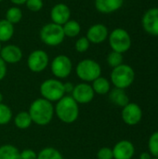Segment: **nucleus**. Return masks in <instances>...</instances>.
I'll return each mask as SVG.
<instances>
[{"instance_id": "5", "label": "nucleus", "mask_w": 158, "mask_h": 159, "mask_svg": "<svg viewBox=\"0 0 158 159\" xmlns=\"http://www.w3.org/2000/svg\"><path fill=\"white\" fill-rule=\"evenodd\" d=\"M39 35L41 41L49 47H57L61 45L65 38L62 26L54 22L45 24L41 28Z\"/></svg>"}, {"instance_id": "19", "label": "nucleus", "mask_w": 158, "mask_h": 159, "mask_svg": "<svg viewBox=\"0 0 158 159\" xmlns=\"http://www.w3.org/2000/svg\"><path fill=\"white\" fill-rule=\"evenodd\" d=\"M14 25L6 19L0 20V42H7L14 35Z\"/></svg>"}, {"instance_id": "11", "label": "nucleus", "mask_w": 158, "mask_h": 159, "mask_svg": "<svg viewBox=\"0 0 158 159\" xmlns=\"http://www.w3.org/2000/svg\"><path fill=\"white\" fill-rule=\"evenodd\" d=\"M71 94H72L71 96L73 97V99L77 103H81V104L89 103L95 96V93L91 85L86 82L75 85Z\"/></svg>"}, {"instance_id": "10", "label": "nucleus", "mask_w": 158, "mask_h": 159, "mask_svg": "<svg viewBox=\"0 0 158 159\" xmlns=\"http://www.w3.org/2000/svg\"><path fill=\"white\" fill-rule=\"evenodd\" d=\"M121 116L125 124L129 126H136L142 118V110L139 104L135 102H129L123 107Z\"/></svg>"}, {"instance_id": "13", "label": "nucleus", "mask_w": 158, "mask_h": 159, "mask_svg": "<svg viewBox=\"0 0 158 159\" xmlns=\"http://www.w3.org/2000/svg\"><path fill=\"white\" fill-rule=\"evenodd\" d=\"M51 22L59 25H63L71 20V9L64 3H58L54 5L50 10Z\"/></svg>"}, {"instance_id": "38", "label": "nucleus", "mask_w": 158, "mask_h": 159, "mask_svg": "<svg viewBox=\"0 0 158 159\" xmlns=\"http://www.w3.org/2000/svg\"><path fill=\"white\" fill-rule=\"evenodd\" d=\"M1 48H2V44H1V42H0V51H1Z\"/></svg>"}, {"instance_id": "36", "label": "nucleus", "mask_w": 158, "mask_h": 159, "mask_svg": "<svg viewBox=\"0 0 158 159\" xmlns=\"http://www.w3.org/2000/svg\"><path fill=\"white\" fill-rule=\"evenodd\" d=\"M12 4H14L15 6H21L23 4L26 3L27 0H9Z\"/></svg>"}, {"instance_id": "34", "label": "nucleus", "mask_w": 158, "mask_h": 159, "mask_svg": "<svg viewBox=\"0 0 158 159\" xmlns=\"http://www.w3.org/2000/svg\"><path fill=\"white\" fill-rule=\"evenodd\" d=\"M63 87H64L65 93H72L74 90V85L71 82H66V83H63Z\"/></svg>"}, {"instance_id": "22", "label": "nucleus", "mask_w": 158, "mask_h": 159, "mask_svg": "<svg viewBox=\"0 0 158 159\" xmlns=\"http://www.w3.org/2000/svg\"><path fill=\"white\" fill-rule=\"evenodd\" d=\"M32 119L28 112L22 111L16 115L14 118V124L15 126L20 129H26L32 125Z\"/></svg>"}, {"instance_id": "18", "label": "nucleus", "mask_w": 158, "mask_h": 159, "mask_svg": "<svg viewBox=\"0 0 158 159\" xmlns=\"http://www.w3.org/2000/svg\"><path fill=\"white\" fill-rule=\"evenodd\" d=\"M109 99L112 103L118 107H124L129 102V98L126 93L125 89L115 88L109 92Z\"/></svg>"}, {"instance_id": "28", "label": "nucleus", "mask_w": 158, "mask_h": 159, "mask_svg": "<svg viewBox=\"0 0 158 159\" xmlns=\"http://www.w3.org/2000/svg\"><path fill=\"white\" fill-rule=\"evenodd\" d=\"M148 148L152 157L158 158V131L154 132L148 141Z\"/></svg>"}, {"instance_id": "3", "label": "nucleus", "mask_w": 158, "mask_h": 159, "mask_svg": "<svg viewBox=\"0 0 158 159\" xmlns=\"http://www.w3.org/2000/svg\"><path fill=\"white\" fill-rule=\"evenodd\" d=\"M135 79V72L133 68L128 64L122 63L121 65L113 68L111 73V82L115 88L126 89L129 88Z\"/></svg>"}, {"instance_id": "40", "label": "nucleus", "mask_w": 158, "mask_h": 159, "mask_svg": "<svg viewBox=\"0 0 158 159\" xmlns=\"http://www.w3.org/2000/svg\"><path fill=\"white\" fill-rule=\"evenodd\" d=\"M2 1H4V0H0V3H1V2H2Z\"/></svg>"}, {"instance_id": "12", "label": "nucleus", "mask_w": 158, "mask_h": 159, "mask_svg": "<svg viewBox=\"0 0 158 159\" xmlns=\"http://www.w3.org/2000/svg\"><path fill=\"white\" fill-rule=\"evenodd\" d=\"M142 25L147 34L158 36V7L150 8L143 14Z\"/></svg>"}, {"instance_id": "27", "label": "nucleus", "mask_w": 158, "mask_h": 159, "mask_svg": "<svg viewBox=\"0 0 158 159\" xmlns=\"http://www.w3.org/2000/svg\"><path fill=\"white\" fill-rule=\"evenodd\" d=\"M107 63L112 68L121 65L123 63V54L112 50L107 56Z\"/></svg>"}, {"instance_id": "37", "label": "nucleus", "mask_w": 158, "mask_h": 159, "mask_svg": "<svg viewBox=\"0 0 158 159\" xmlns=\"http://www.w3.org/2000/svg\"><path fill=\"white\" fill-rule=\"evenodd\" d=\"M2 102H3V95H2V93L0 92V103H2Z\"/></svg>"}, {"instance_id": "7", "label": "nucleus", "mask_w": 158, "mask_h": 159, "mask_svg": "<svg viewBox=\"0 0 158 159\" xmlns=\"http://www.w3.org/2000/svg\"><path fill=\"white\" fill-rule=\"evenodd\" d=\"M109 44L113 51L119 53L127 52L131 47V36L129 32L123 28H115L108 36Z\"/></svg>"}, {"instance_id": "21", "label": "nucleus", "mask_w": 158, "mask_h": 159, "mask_svg": "<svg viewBox=\"0 0 158 159\" xmlns=\"http://www.w3.org/2000/svg\"><path fill=\"white\" fill-rule=\"evenodd\" d=\"M63 33L65 37L74 38L77 35H79L81 32V25L77 20H69L66 23L62 25Z\"/></svg>"}, {"instance_id": "1", "label": "nucleus", "mask_w": 158, "mask_h": 159, "mask_svg": "<svg viewBox=\"0 0 158 159\" xmlns=\"http://www.w3.org/2000/svg\"><path fill=\"white\" fill-rule=\"evenodd\" d=\"M28 113L33 123L38 126H47L53 119L54 107L52 102L47 100L38 98L31 103Z\"/></svg>"}, {"instance_id": "32", "label": "nucleus", "mask_w": 158, "mask_h": 159, "mask_svg": "<svg viewBox=\"0 0 158 159\" xmlns=\"http://www.w3.org/2000/svg\"><path fill=\"white\" fill-rule=\"evenodd\" d=\"M20 159H37V154L32 149H25L20 152Z\"/></svg>"}, {"instance_id": "33", "label": "nucleus", "mask_w": 158, "mask_h": 159, "mask_svg": "<svg viewBox=\"0 0 158 159\" xmlns=\"http://www.w3.org/2000/svg\"><path fill=\"white\" fill-rule=\"evenodd\" d=\"M7 72V63L1 59L0 57V81L3 80L6 77Z\"/></svg>"}, {"instance_id": "30", "label": "nucleus", "mask_w": 158, "mask_h": 159, "mask_svg": "<svg viewBox=\"0 0 158 159\" xmlns=\"http://www.w3.org/2000/svg\"><path fill=\"white\" fill-rule=\"evenodd\" d=\"M25 5H26V7L30 11L38 12L43 8L44 2H43V0H27Z\"/></svg>"}, {"instance_id": "4", "label": "nucleus", "mask_w": 158, "mask_h": 159, "mask_svg": "<svg viewBox=\"0 0 158 159\" xmlns=\"http://www.w3.org/2000/svg\"><path fill=\"white\" fill-rule=\"evenodd\" d=\"M75 73L78 78L82 81L86 83L93 82L95 79L101 76L102 67L96 61L85 59L77 63L75 67Z\"/></svg>"}, {"instance_id": "8", "label": "nucleus", "mask_w": 158, "mask_h": 159, "mask_svg": "<svg viewBox=\"0 0 158 159\" xmlns=\"http://www.w3.org/2000/svg\"><path fill=\"white\" fill-rule=\"evenodd\" d=\"M51 73L57 79H64L68 77L73 70V62L66 55L56 56L50 63Z\"/></svg>"}, {"instance_id": "20", "label": "nucleus", "mask_w": 158, "mask_h": 159, "mask_svg": "<svg viewBox=\"0 0 158 159\" xmlns=\"http://www.w3.org/2000/svg\"><path fill=\"white\" fill-rule=\"evenodd\" d=\"M94 93H97L99 95H105L110 92L111 90V83L110 81L102 76L98 77L92 82L91 85Z\"/></svg>"}, {"instance_id": "23", "label": "nucleus", "mask_w": 158, "mask_h": 159, "mask_svg": "<svg viewBox=\"0 0 158 159\" xmlns=\"http://www.w3.org/2000/svg\"><path fill=\"white\" fill-rule=\"evenodd\" d=\"M0 159H20V151L14 145L4 144L0 146Z\"/></svg>"}, {"instance_id": "35", "label": "nucleus", "mask_w": 158, "mask_h": 159, "mask_svg": "<svg viewBox=\"0 0 158 159\" xmlns=\"http://www.w3.org/2000/svg\"><path fill=\"white\" fill-rule=\"evenodd\" d=\"M153 157L150 153L148 152H143L140 155V159H152Z\"/></svg>"}, {"instance_id": "31", "label": "nucleus", "mask_w": 158, "mask_h": 159, "mask_svg": "<svg viewBox=\"0 0 158 159\" xmlns=\"http://www.w3.org/2000/svg\"><path fill=\"white\" fill-rule=\"evenodd\" d=\"M98 159H114L113 149L109 147H102L97 153Z\"/></svg>"}, {"instance_id": "9", "label": "nucleus", "mask_w": 158, "mask_h": 159, "mask_svg": "<svg viewBox=\"0 0 158 159\" xmlns=\"http://www.w3.org/2000/svg\"><path fill=\"white\" fill-rule=\"evenodd\" d=\"M49 58L47 53L43 49H35L32 51L27 58V66L34 73L43 72L48 65Z\"/></svg>"}, {"instance_id": "6", "label": "nucleus", "mask_w": 158, "mask_h": 159, "mask_svg": "<svg viewBox=\"0 0 158 159\" xmlns=\"http://www.w3.org/2000/svg\"><path fill=\"white\" fill-rule=\"evenodd\" d=\"M40 93L42 98L50 102H58L65 94L63 83L57 78L47 79L40 85Z\"/></svg>"}, {"instance_id": "39", "label": "nucleus", "mask_w": 158, "mask_h": 159, "mask_svg": "<svg viewBox=\"0 0 158 159\" xmlns=\"http://www.w3.org/2000/svg\"><path fill=\"white\" fill-rule=\"evenodd\" d=\"M152 159H158V158H156V157H153V158Z\"/></svg>"}, {"instance_id": "26", "label": "nucleus", "mask_w": 158, "mask_h": 159, "mask_svg": "<svg viewBox=\"0 0 158 159\" xmlns=\"http://www.w3.org/2000/svg\"><path fill=\"white\" fill-rule=\"evenodd\" d=\"M12 118V111L5 103H0V126L7 125Z\"/></svg>"}, {"instance_id": "2", "label": "nucleus", "mask_w": 158, "mask_h": 159, "mask_svg": "<svg viewBox=\"0 0 158 159\" xmlns=\"http://www.w3.org/2000/svg\"><path fill=\"white\" fill-rule=\"evenodd\" d=\"M54 113L61 122L73 124L79 116V106L72 96H63L57 102Z\"/></svg>"}, {"instance_id": "24", "label": "nucleus", "mask_w": 158, "mask_h": 159, "mask_svg": "<svg viewBox=\"0 0 158 159\" xmlns=\"http://www.w3.org/2000/svg\"><path fill=\"white\" fill-rule=\"evenodd\" d=\"M23 17V13H22V10L19 7H9L7 11H6V20L7 21H9L10 23H12L13 25L14 24H17L19 23L21 19Z\"/></svg>"}, {"instance_id": "16", "label": "nucleus", "mask_w": 158, "mask_h": 159, "mask_svg": "<svg viewBox=\"0 0 158 159\" xmlns=\"http://www.w3.org/2000/svg\"><path fill=\"white\" fill-rule=\"evenodd\" d=\"M114 159H131L135 154L133 143L128 140L118 142L113 148Z\"/></svg>"}, {"instance_id": "15", "label": "nucleus", "mask_w": 158, "mask_h": 159, "mask_svg": "<svg viewBox=\"0 0 158 159\" xmlns=\"http://www.w3.org/2000/svg\"><path fill=\"white\" fill-rule=\"evenodd\" d=\"M0 57L7 64H14L21 61L22 51L20 47L9 44L5 47H2L0 51Z\"/></svg>"}, {"instance_id": "17", "label": "nucleus", "mask_w": 158, "mask_h": 159, "mask_svg": "<svg viewBox=\"0 0 158 159\" xmlns=\"http://www.w3.org/2000/svg\"><path fill=\"white\" fill-rule=\"evenodd\" d=\"M96 9L102 14H110L120 9L124 0H95Z\"/></svg>"}, {"instance_id": "29", "label": "nucleus", "mask_w": 158, "mask_h": 159, "mask_svg": "<svg viewBox=\"0 0 158 159\" xmlns=\"http://www.w3.org/2000/svg\"><path fill=\"white\" fill-rule=\"evenodd\" d=\"M89 46H90V42L88 41V39L86 36H81L76 40L74 48L77 52L84 53L89 48Z\"/></svg>"}, {"instance_id": "14", "label": "nucleus", "mask_w": 158, "mask_h": 159, "mask_svg": "<svg viewBox=\"0 0 158 159\" xmlns=\"http://www.w3.org/2000/svg\"><path fill=\"white\" fill-rule=\"evenodd\" d=\"M109 36L108 28L102 23H96L91 25L88 31L86 37L92 44H101L104 42Z\"/></svg>"}, {"instance_id": "25", "label": "nucleus", "mask_w": 158, "mask_h": 159, "mask_svg": "<svg viewBox=\"0 0 158 159\" xmlns=\"http://www.w3.org/2000/svg\"><path fill=\"white\" fill-rule=\"evenodd\" d=\"M37 159H63L60 151L53 147H46L42 149L38 155Z\"/></svg>"}]
</instances>
